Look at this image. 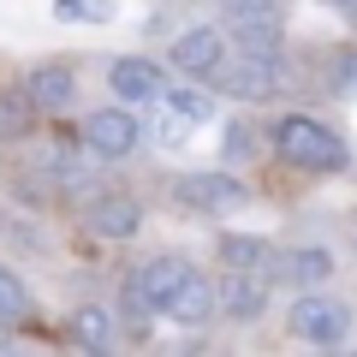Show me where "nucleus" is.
<instances>
[{
	"label": "nucleus",
	"instance_id": "b1692460",
	"mask_svg": "<svg viewBox=\"0 0 357 357\" xmlns=\"http://www.w3.org/2000/svg\"><path fill=\"white\" fill-rule=\"evenodd\" d=\"M227 155H232V161L250 155V126H227Z\"/></svg>",
	"mask_w": 357,
	"mask_h": 357
},
{
	"label": "nucleus",
	"instance_id": "0eeeda50",
	"mask_svg": "<svg viewBox=\"0 0 357 357\" xmlns=\"http://www.w3.org/2000/svg\"><path fill=\"white\" fill-rule=\"evenodd\" d=\"M167 60H173L185 77H215L220 60H227V24H191V30H178L173 48H167Z\"/></svg>",
	"mask_w": 357,
	"mask_h": 357
},
{
	"label": "nucleus",
	"instance_id": "4be33fe9",
	"mask_svg": "<svg viewBox=\"0 0 357 357\" xmlns=\"http://www.w3.org/2000/svg\"><path fill=\"white\" fill-rule=\"evenodd\" d=\"M54 18H72V24H107L114 6H107V0H54Z\"/></svg>",
	"mask_w": 357,
	"mask_h": 357
},
{
	"label": "nucleus",
	"instance_id": "9d476101",
	"mask_svg": "<svg viewBox=\"0 0 357 357\" xmlns=\"http://www.w3.org/2000/svg\"><path fill=\"white\" fill-rule=\"evenodd\" d=\"M268 286H274V274L227 268V274H220V310H227L232 321H256V316L268 310Z\"/></svg>",
	"mask_w": 357,
	"mask_h": 357
},
{
	"label": "nucleus",
	"instance_id": "9b49d317",
	"mask_svg": "<svg viewBox=\"0 0 357 357\" xmlns=\"http://www.w3.org/2000/svg\"><path fill=\"white\" fill-rule=\"evenodd\" d=\"M131 280H137V286H143V298H149V304L167 316V304L178 298V286L191 280V262L167 250V256H149V262H137V268H131Z\"/></svg>",
	"mask_w": 357,
	"mask_h": 357
},
{
	"label": "nucleus",
	"instance_id": "423d86ee",
	"mask_svg": "<svg viewBox=\"0 0 357 357\" xmlns=\"http://www.w3.org/2000/svg\"><path fill=\"white\" fill-rule=\"evenodd\" d=\"M77 137H84V149L96 155V161H126V155L143 143V126L126 114V107H96V114H84Z\"/></svg>",
	"mask_w": 357,
	"mask_h": 357
},
{
	"label": "nucleus",
	"instance_id": "5701e85b",
	"mask_svg": "<svg viewBox=\"0 0 357 357\" xmlns=\"http://www.w3.org/2000/svg\"><path fill=\"white\" fill-rule=\"evenodd\" d=\"M333 89L357 96V48H340V54H333Z\"/></svg>",
	"mask_w": 357,
	"mask_h": 357
},
{
	"label": "nucleus",
	"instance_id": "39448f33",
	"mask_svg": "<svg viewBox=\"0 0 357 357\" xmlns=\"http://www.w3.org/2000/svg\"><path fill=\"white\" fill-rule=\"evenodd\" d=\"M286 328H292V340H304V345H345L351 310L316 286V292H298V304L286 310Z\"/></svg>",
	"mask_w": 357,
	"mask_h": 357
},
{
	"label": "nucleus",
	"instance_id": "2eb2a0df",
	"mask_svg": "<svg viewBox=\"0 0 357 357\" xmlns=\"http://www.w3.org/2000/svg\"><path fill=\"white\" fill-rule=\"evenodd\" d=\"M220 262L227 268H256V274H274L280 280V250L268 238H256V232H227L220 238Z\"/></svg>",
	"mask_w": 357,
	"mask_h": 357
},
{
	"label": "nucleus",
	"instance_id": "dca6fc26",
	"mask_svg": "<svg viewBox=\"0 0 357 357\" xmlns=\"http://www.w3.org/2000/svg\"><path fill=\"white\" fill-rule=\"evenodd\" d=\"M66 333H72L77 345H89V351H114L119 316H114V310H102V304H77L72 321H66Z\"/></svg>",
	"mask_w": 357,
	"mask_h": 357
},
{
	"label": "nucleus",
	"instance_id": "aec40b11",
	"mask_svg": "<svg viewBox=\"0 0 357 357\" xmlns=\"http://www.w3.org/2000/svg\"><path fill=\"white\" fill-rule=\"evenodd\" d=\"M167 107H178V114L191 119V126H203V119H215V96L208 89H197V84H167V96H161Z\"/></svg>",
	"mask_w": 357,
	"mask_h": 357
},
{
	"label": "nucleus",
	"instance_id": "f257e3e1",
	"mask_svg": "<svg viewBox=\"0 0 357 357\" xmlns=\"http://www.w3.org/2000/svg\"><path fill=\"white\" fill-rule=\"evenodd\" d=\"M268 149L298 173H345L351 167V143L333 126H321L316 114H280L268 126Z\"/></svg>",
	"mask_w": 357,
	"mask_h": 357
},
{
	"label": "nucleus",
	"instance_id": "20e7f679",
	"mask_svg": "<svg viewBox=\"0 0 357 357\" xmlns=\"http://www.w3.org/2000/svg\"><path fill=\"white\" fill-rule=\"evenodd\" d=\"M173 203L185 208V215H238L244 203H250V191H244V178L232 173H178L173 178Z\"/></svg>",
	"mask_w": 357,
	"mask_h": 357
},
{
	"label": "nucleus",
	"instance_id": "a211bd4d",
	"mask_svg": "<svg viewBox=\"0 0 357 357\" xmlns=\"http://www.w3.org/2000/svg\"><path fill=\"white\" fill-rule=\"evenodd\" d=\"M155 316H161V310H155L149 298H143V286H137V280H131V274H126V286H119V321H126V328H131V333H137V340H143Z\"/></svg>",
	"mask_w": 357,
	"mask_h": 357
},
{
	"label": "nucleus",
	"instance_id": "7ed1b4c3",
	"mask_svg": "<svg viewBox=\"0 0 357 357\" xmlns=\"http://www.w3.org/2000/svg\"><path fill=\"white\" fill-rule=\"evenodd\" d=\"M220 24H227V36L238 42V48H250V54H280V30H286V18H280V0H220Z\"/></svg>",
	"mask_w": 357,
	"mask_h": 357
},
{
	"label": "nucleus",
	"instance_id": "f03ea898",
	"mask_svg": "<svg viewBox=\"0 0 357 357\" xmlns=\"http://www.w3.org/2000/svg\"><path fill=\"white\" fill-rule=\"evenodd\" d=\"M208 84H215L220 96H232V102H268V96H280V89H286V60H280V54L238 48V54L220 60V72L208 77Z\"/></svg>",
	"mask_w": 357,
	"mask_h": 357
},
{
	"label": "nucleus",
	"instance_id": "f3484780",
	"mask_svg": "<svg viewBox=\"0 0 357 357\" xmlns=\"http://www.w3.org/2000/svg\"><path fill=\"white\" fill-rule=\"evenodd\" d=\"M36 114L42 107L30 102V89H0V143H24L30 131H36Z\"/></svg>",
	"mask_w": 357,
	"mask_h": 357
},
{
	"label": "nucleus",
	"instance_id": "393cba45",
	"mask_svg": "<svg viewBox=\"0 0 357 357\" xmlns=\"http://www.w3.org/2000/svg\"><path fill=\"white\" fill-rule=\"evenodd\" d=\"M321 6H333V13H357V0H321Z\"/></svg>",
	"mask_w": 357,
	"mask_h": 357
},
{
	"label": "nucleus",
	"instance_id": "6e6552de",
	"mask_svg": "<svg viewBox=\"0 0 357 357\" xmlns=\"http://www.w3.org/2000/svg\"><path fill=\"white\" fill-rule=\"evenodd\" d=\"M137 227H143V203L126 197V191H102V197H89V203H84V232H89V238L126 244V238H137Z\"/></svg>",
	"mask_w": 357,
	"mask_h": 357
},
{
	"label": "nucleus",
	"instance_id": "f8f14e48",
	"mask_svg": "<svg viewBox=\"0 0 357 357\" xmlns=\"http://www.w3.org/2000/svg\"><path fill=\"white\" fill-rule=\"evenodd\" d=\"M24 89H30V102H36L42 114H66V107L77 102V72L66 60H42L36 72L24 77Z\"/></svg>",
	"mask_w": 357,
	"mask_h": 357
},
{
	"label": "nucleus",
	"instance_id": "1a4fd4ad",
	"mask_svg": "<svg viewBox=\"0 0 357 357\" xmlns=\"http://www.w3.org/2000/svg\"><path fill=\"white\" fill-rule=\"evenodd\" d=\"M107 89H114L126 107H143V102H161L167 96V72L149 54H119V60L107 66Z\"/></svg>",
	"mask_w": 357,
	"mask_h": 357
},
{
	"label": "nucleus",
	"instance_id": "412c9836",
	"mask_svg": "<svg viewBox=\"0 0 357 357\" xmlns=\"http://www.w3.org/2000/svg\"><path fill=\"white\" fill-rule=\"evenodd\" d=\"M155 107H161V114H155V126H143L155 143H167V149H173V143H185V137H191V119L178 114V107H167V102H155Z\"/></svg>",
	"mask_w": 357,
	"mask_h": 357
},
{
	"label": "nucleus",
	"instance_id": "4468645a",
	"mask_svg": "<svg viewBox=\"0 0 357 357\" xmlns=\"http://www.w3.org/2000/svg\"><path fill=\"white\" fill-rule=\"evenodd\" d=\"M328 274H333V250H321V244L280 250V280L298 286V292H316V286H328Z\"/></svg>",
	"mask_w": 357,
	"mask_h": 357
},
{
	"label": "nucleus",
	"instance_id": "6ab92c4d",
	"mask_svg": "<svg viewBox=\"0 0 357 357\" xmlns=\"http://www.w3.org/2000/svg\"><path fill=\"white\" fill-rule=\"evenodd\" d=\"M30 310H36V304H30V286H24V274L0 262V321H24Z\"/></svg>",
	"mask_w": 357,
	"mask_h": 357
},
{
	"label": "nucleus",
	"instance_id": "ddd939ff",
	"mask_svg": "<svg viewBox=\"0 0 357 357\" xmlns=\"http://www.w3.org/2000/svg\"><path fill=\"white\" fill-rule=\"evenodd\" d=\"M215 310H220V286H208V274H197V268H191V280L178 286V298L167 304V316H173L178 328H208Z\"/></svg>",
	"mask_w": 357,
	"mask_h": 357
}]
</instances>
